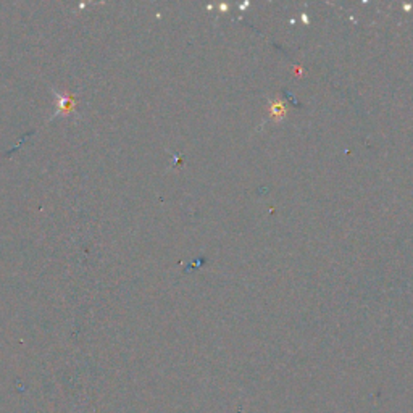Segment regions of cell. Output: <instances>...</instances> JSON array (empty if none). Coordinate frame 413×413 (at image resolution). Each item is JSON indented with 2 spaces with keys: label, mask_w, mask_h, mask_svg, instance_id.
Segmentation results:
<instances>
[{
  "label": "cell",
  "mask_w": 413,
  "mask_h": 413,
  "mask_svg": "<svg viewBox=\"0 0 413 413\" xmlns=\"http://www.w3.org/2000/svg\"><path fill=\"white\" fill-rule=\"evenodd\" d=\"M53 96H55V105H57V111L55 116L64 114H73L76 111V107H78V102H76L75 96H70V94H60L58 91H52Z\"/></svg>",
  "instance_id": "1"
}]
</instances>
